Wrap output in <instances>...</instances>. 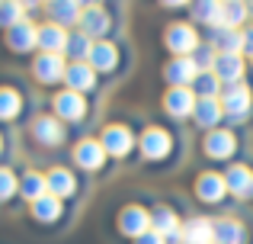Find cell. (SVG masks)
Masks as SVG:
<instances>
[{
	"label": "cell",
	"instance_id": "obj_14",
	"mask_svg": "<svg viewBox=\"0 0 253 244\" xmlns=\"http://www.w3.org/2000/svg\"><path fill=\"white\" fill-rule=\"evenodd\" d=\"M68 32L61 29V26H55V23H48V26H42L39 29V49L45 51V55H61L64 49H68Z\"/></svg>",
	"mask_w": 253,
	"mask_h": 244
},
{
	"label": "cell",
	"instance_id": "obj_44",
	"mask_svg": "<svg viewBox=\"0 0 253 244\" xmlns=\"http://www.w3.org/2000/svg\"><path fill=\"white\" fill-rule=\"evenodd\" d=\"M0 6H3V0H0Z\"/></svg>",
	"mask_w": 253,
	"mask_h": 244
},
{
	"label": "cell",
	"instance_id": "obj_28",
	"mask_svg": "<svg viewBox=\"0 0 253 244\" xmlns=\"http://www.w3.org/2000/svg\"><path fill=\"white\" fill-rule=\"evenodd\" d=\"M19 193L36 202V199H42V196H48V180H45L42 174H36V170H29V174L23 177V183H19Z\"/></svg>",
	"mask_w": 253,
	"mask_h": 244
},
{
	"label": "cell",
	"instance_id": "obj_4",
	"mask_svg": "<svg viewBox=\"0 0 253 244\" xmlns=\"http://www.w3.org/2000/svg\"><path fill=\"white\" fill-rule=\"evenodd\" d=\"M199 74L202 71L196 68L192 58H173L167 68H164V77H167V84H173V87H189V84H196Z\"/></svg>",
	"mask_w": 253,
	"mask_h": 244
},
{
	"label": "cell",
	"instance_id": "obj_1",
	"mask_svg": "<svg viewBox=\"0 0 253 244\" xmlns=\"http://www.w3.org/2000/svg\"><path fill=\"white\" fill-rule=\"evenodd\" d=\"M119 232H122L125 238L138 241L144 232H151V212H144L141 206H125L122 212H119Z\"/></svg>",
	"mask_w": 253,
	"mask_h": 244
},
{
	"label": "cell",
	"instance_id": "obj_2",
	"mask_svg": "<svg viewBox=\"0 0 253 244\" xmlns=\"http://www.w3.org/2000/svg\"><path fill=\"white\" fill-rule=\"evenodd\" d=\"M167 49H170L176 58H189L192 51L199 49V36L192 32V26L173 23L170 29H167Z\"/></svg>",
	"mask_w": 253,
	"mask_h": 244
},
{
	"label": "cell",
	"instance_id": "obj_33",
	"mask_svg": "<svg viewBox=\"0 0 253 244\" xmlns=\"http://www.w3.org/2000/svg\"><path fill=\"white\" fill-rule=\"evenodd\" d=\"M19 106H23V100H19L16 90L0 87V119H13V116L19 113Z\"/></svg>",
	"mask_w": 253,
	"mask_h": 244
},
{
	"label": "cell",
	"instance_id": "obj_6",
	"mask_svg": "<svg viewBox=\"0 0 253 244\" xmlns=\"http://www.w3.org/2000/svg\"><path fill=\"white\" fill-rule=\"evenodd\" d=\"M164 106H167L170 116L183 119V116H192L196 113V94L189 87H170V94L164 97Z\"/></svg>",
	"mask_w": 253,
	"mask_h": 244
},
{
	"label": "cell",
	"instance_id": "obj_42",
	"mask_svg": "<svg viewBox=\"0 0 253 244\" xmlns=\"http://www.w3.org/2000/svg\"><path fill=\"white\" fill-rule=\"evenodd\" d=\"M221 3H231V0H221Z\"/></svg>",
	"mask_w": 253,
	"mask_h": 244
},
{
	"label": "cell",
	"instance_id": "obj_37",
	"mask_svg": "<svg viewBox=\"0 0 253 244\" xmlns=\"http://www.w3.org/2000/svg\"><path fill=\"white\" fill-rule=\"evenodd\" d=\"M215 58H218V55H215L211 49H202V45H199V49H196V58H192V61H196V68L205 74L209 68H215Z\"/></svg>",
	"mask_w": 253,
	"mask_h": 244
},
{
	"label": "cell",
	"instance_id": "obj_43",
	"mask_svg": "<svg viewBox=\"0 0 253 244\" xmlns=\"http://www.w3.org/2000/svg\"><path fill=\"white\" fill-rule=\"evenodd\" d=\"M250 10H253V0H250Z\"/></svg>",
	"mask_w": 253,
	"mask_h": 244
},
{
	"label": "cell",
	"instance_id": "obj_20",
	"mask_svg": "<svg viewBox=\"0 0 253 244\" xmlns=\"http://www.w3.org/2000/svg\"><path fill=\"white\" fill-rule=\"evenodd\" d=\"M170 148H173V142H170V135L164 129H148L141 135V151L148 157H167Z\"/></svg>",
	"mask_w": 253,
	"mask_h": 244
},
{
	"label": "cell",
	"instance_id": "obj_41",
	"mask_svg": "<svg viewBox=\"0 0 253 244\" xmlns=\"http://www.w3.org/2000/svg\"><path fill=\"white\" fill-rule=\"evenodd\" d=\"M81 3H86V6H96V0H81Z\"/></svg>",
	"mask_w": 253,
	"mask_h": 244
},
{
	"label": "cell",
	"instance_id": "obj_39",
	"mask_svg": "<svg viewBox=\"0 0 253 244\" xmlns=\"http://www.w3.org/2000/svg\"><path fill=\"white\" fill-rule=\"evenodd\" d=\"M244 51L253 55V29H244Z\"/></svg>",
	"mask_w": 253,
	"mask_h": 244
},
{
	"label": "cell",
	"instance_id": "obj_17",
	"mask_svg": "<svg viewBox=\"0 0 253 244\" xmlns=\"http://www.w3.org/2000/svg\"><path fill=\"white\" fill-rule=\"evenodd\" d=\"M84 113H86V103L81 94L64 90V94L55 97V116H61V119H81Z\"/></svg>",
	"mask_w": 253,
	"mask_h": 244
},
{
	"label": "cell",
	"instance_id": "obj_16",
	"mask_svg": "<svg viewBox=\"0 0 253 244\" xmlns=\"http://www.w3.org/2000/svg\"><path fill=\"white\" fill-rule=\"evenodd\" d=\"M74 161L81 164V167H86V170H96L99 164L106 161V151H103V145H99V142L84 138V142L74 145Z\"/></svg>",
	"mask_w": 253,
	"mask_h": 244
},
{
	"label": "cell",
	"instance_id": "obj_35",
	"mask_svg": "<svg viewBox=\"0 0 253 244\" xmlns=\"http://www.w3.org/2000/svg\"><path fill=\"white\" fill-rule=\"evenodd\" d=\"M218 77L211 74V71H205V74H199L196 77V90L202 94V100H215V94H218Z\"/></svg>",
	"mask_w": 253,
	"mask_h": 244
},
{
	"label": "cell",
	"instance_id": "obj_19",
	"mask_svg": "<svg viewBox=\"0 0 253 244\" xmlns=\"http://www.w3.org/2000/svg\"><path fill=\"white\" fill-rule=\"evenodd\" d=\"M81 32L84 36H106L109 32V16H106L103 6H86L81 13Z\"/></svg>",
	"mask_w": 253,
	"mask_h": 244
},
{
	"label": "cell",
	"instance_id": "obj_40",
	"mask_svg": "<svg viewBox=\"0 0 253 244\" xmlns=\"http://www.w3.org/2000/svg\"><path fill=\"white\" fill-rule=\"evenodd\" d=\"M164 3H167V6H186L189 0H164Z\"/></svg>",
	"mask_w": 253,
	"mask_h": 244
},
{
	"label": "cell",
	"instance_id": "obj_27",
	"mask_svg": "<svg viewBox=\"0 0 253 244\" xmlns=\"http://www.w3.org/2000/svg\"><path fill=\"white\" fill-rule=\"evenodd\" d=\"M221 10H224L221 0H196V6H192V16H196L199 23H211V26L218 29V26H221Z\"/></svg>",
	"mask_w": 253,
	"mask_h": 244
},
{
	"label": "cell",
	"instance_id": "obj_13",
	"mask_svg": "<svg viewBox=\"0 0 253 244\" xmlns=\"http://www.w3.org/2000/svg\"><path fill=\"white\" fill-rule=\"evenodd\" d=\"M48 16L55 26H68V23H81V0H48Z\"/></svg>",
	"mask_w": 253,
	"mask_h": 244
},
{
	"label": "cell",
	"instance_id": "obj_12",
	"mask_svg": "<svg viewBox=\"0 0 253 244\" xmlns=\"http://www.w3.org/2000/svg\"><path fill=\"white\" fill-rule=\"evenodd\" d=\"M234 132H224V129H215V132H209L205 135V142H202V148H205V154L209 157H231L234 154Z\"/></svg>",
	"mask_w": 253,
	"mask_h": 244
},
{
	"label": "cell",
	"instance_id": "obj_5",
	"mask_svg": "<svg viewBox=\"0 0 253 244\" xmlns=\"http://www.w3.org/2000/svg\"><path fill=\"white\" fill-rule=\"evenodd\" d=\"M64 71H68V64H64V58H61V55H45V51H42V55L32 61V74H36L42 84H55V81H61Z\"/></svg>",
	"mask_w": 253,
	"mask_h": 244
},
{
	"label": "cell",
	"instance_id": "obj_32",
	"mask_svg": "<svg viewBox=\"0 0 253 244\" xmlns=\"http://www.w3.org/2000/svg\"><path fill=\"white\" fill-rule=\"evenodd\" d=\"M23 13H26V6L19 0H3V6H0V26H6V29L19 26L23 23Z\"/></svg>",
	"mask_w": 253,
	"mask_h": 244
},
{
	"label": "cell",
	"instance_id": "obj_24",
	"mask_svg": "<svg viewBox=\"0 0 253 244\" xmlns=\"http://www.w3.org/2000/svg\"><path fill=\"white\" fill-rule=\"evenodd\" d=\"M119 61V51L116 45L109 42H93V51H90V68L93 71H112Z\"/></svg>",
	"mask_w": 253,
	"mask_h": 244
},
{
	"label": "cell",
	"instance_id": "obj_31",
	"mask_svg": "<svg viewBox=\"0 0 253 244\" xmlns=\"http://www.w3.org/2000/svg\"><path fill=\"white\" fill-rule=\"evenodd\" d=\"M244 19H247V6H244L241 0L224 3V10H221V26H224V29H237Z\"/></svg>",
	"mask_w": 253,
	"mask_h": 244
},
{
	"label": "cell",
	"instance_id": "obj_7",
	"mask_svg": "<svg viewBox=\"0 0 253 244\" xmlns=\"http://www.w3.org/2000/svg\"><path fill=\"white\" fill-rule=\"evenodd\" d=\"M151 228H154L157 235H164L167 241H173V244H179V219H176V212L173 209H167V206H157L154 212H151Z\"/></svg>",
	"mask_w": 253,
	"mask_h": 244
},
{
	"label": "cell",
	"instance_id": "obj_10",
	"mask_svg": "<svg viewBox=\"0 0 253 244\" xmlns=\"http://www.w3.org/2000/svg\"><path fill=\"white\" fill-rule=\"evenodd\" d=\"M64 81L74 94H81V90H90L96 84V71L90 68V61H71L68 71H64Z\"/></svg>",
	"mask_w": 253,
	"mask_h": 244
},
{
	"label": "cell",
	"instance_id": "obj_8",
	"mask_svg": "<svg viewBox=\"0 0 253 244\" xmlns=\"http://www.w3.org/2000/svg\"><path fill=\"white\" fill-rule=\"evenodd\" d=\"M99 145H103L106 154L122 157V154L131 151V132L125 129V125H109V129L103 132V138H99Z\"/></svg>",
	"mask_w": 253,
	"mask_h": 244
},
{
	"label": "cell",
	"instance_id": "obj_18",
	"mask_svg": "<svg viewBox=\"0 0 253 244\" xmlns=\"http://www.w3.org/2000/svg\"><path fill=\"white\" fill-rule=\"evenodd\" d=\"M224 193H228V183H224V177H218V174H202L196 180V196L202 202H218Z\"/></svg>",
	"mask_w": 253,
	"mask_h": 244
},
{
	"label": "cell",
	"instance_id": "obj_34",
	"mask_svg": "<svg viewBox=\"0 0 253 244\" xmlns=\"http://www.w3.org/2000/svg\"><path fill=\"white\" fill-rule=\"evenodd\" d=\"M68 51L74 61H84V58H90V51H93V42H90V36H84V32H74V36L68 39Z\"/></svg>",
	"mask_w": 253,
	"mask_h": 244
},
{
	"label": "cell",
	"instance_id": "obj_23",
	"mask_svg": "<svg viewBox=\"0 0 253 244\" xmlns=\"http://www.w3.org/2000/svg\"><path fill=\"white\" fill-rule=\"evenodd\" d=\"M211 42L218 45V55H241V51H244V32L218 26L215 36H211Z\"/></svg>",
	"mask_w": 253,
	"mask_h": 244
},
{
	"label": "cell",
	"instance_id": "obj_30",
	"mask_svg": "<svg viewBox=\"0 0 253 244\" xmlns=\"http://www.w3.org/2000/svg\"><path fill=\"white\" fill-rule=\"evenodd\" d=\"M221 113H224V109H221V103H218V100H199L192 116H196V122L202 125V129H209V125H215L218 119H221Z\"/></svg>",
	"mask_w": 253,
	"mask_h": 244
},
{
	"label": "cell",
	"instance_id": "obj_15",
	"mask_svg": "<svg viewBox=\"0 0 253 244\" xmlns=\"http://www.w3.org/2000/svg\"><path fill=\"white\" fill-rule=\"evenodd\" d=\"M211 74H215L221 84H237L244 77V58L241 55H218Z\"/></svg>",
	"mask_w": 253,
	"mask_h": 244
},
{
	"label": "cell",
	"instance_id": "obj_26",
	"mask_svg": "<svg viewBox=\"0 0 253 244\" xmlns=\"http://www.w3.org/2000/svg\"><path fill=\"white\" fill-rule=\"evenodd\" d=\"M45 180H48V193L51 196H58V199H61V196H71L74 193V174H71V170H64V167H55L51 170L48 177H45Z\"/></svg>",
	"mask_w": 253,
	"mask_h": 244
},
{
	"label": "cell",
	"instance_id": "obj_29",
	"mask_svg": "<svg viewBox=\"0 0 253 244\" xmlns=\"http://www.w3.org/2000/svg\"><path fill=\"white\" fill-rule=\"evenodd\" d=\"M32 215H36L39 222H55L58 215H61V199L58 196H42V199L32 202Z\"/></svg>",
	"mask_w": 253,
	"mask_h": 244
},
{
	"label": "cell",
	"instance_id": "obj_11",
	"mask_svg": "<svg viewBox=\"0 0 253 244\" xmlns=\"http://www.w3.org/2000/svg\"><path fill=\"white\" fill-rule=\"evenodd\" d=\"M224 183H228V193L241 196V199L253 196V170L244 167V164H234V167L224 174Z\"/></svg>",
	"mask_w": 253,
	"mask_h": 244
},
{
	"label": "cell",
	"instance_id": "obj_22",
	"mask_svg": "<svg viewBox=\"0 0 253 244\" xmlns=\"http://www.w3.org/2000/svg\"><path fill=\"white\" fill-rule=\"evenodd\" d=\"M211 228H215V244H244L247 241V232H244V225L237 219H218V222H211Z\"/></svg>",
	"mask_w": 253,
	"mask_h": 244
},
{
	"label": "cell",
	"instance_id": "obj_21",
	"mask_svg": "<svg viewBox=\"0 0 253 244\" xmlns=\"http://www.w3.org/2000/svg\"><path fill=\"white\" fill-rule=\"evenodd\" d=\"M6 42H10L13 51H29L32 45H39V29L23 19L19 26H13V29L6 32Z\"/></svg>",
	"mask_w": 253,
	"mask_h": 244
},
{
	"label": "cell",
	"instance_id": "obj_3",
	"mask_svg": "<svg viewBox=\"0 0 253 244\" xmlns=\"http://www.w3.org/2000/svg\"><path fill=\"white\" fill-rule=\"evenodd\" d=\"M250 103H253L250 87H244V84H228V90H224V97H221L224 113L234 116V119H244V116L250 113Z\"/></svg>",
	"mask_w": 253,
	"mask_h": 244
},
{
	"label": "cell",
	"instance_id": "obj_36",
	"mask_svg": "<svg viewBox=\"0 0 253 244\" xmlns=\"http://www.w3.org/2000/svg\"><path fill=\"white\" fill-rule=\"evenodd\" d=\"M16 190H19V183H16V177H13V170L0 167V199H10Z\"/></svg>",
	"mask_w": 253,
	"mask_h": 244
},
{
	"label": "cell",
	"instance_id": "obj_9",
	"mask_svg": "<svg viewBox=\"0 0 253 244\" xmlns=\"http://www.w3.org/2000/svg\"><path fill=\"white\" fill-rule=\"evenodd\" d=\"M179 244H215V228L209 219H189L179 232Z\"/></svg>",
	"mask_w": 253,
	"mask_h": 244
},
{
	"label": "cell",
	"instance_id": "obj_38",
	"mask_svg": "<svg viewBox=\"0 0 253 244\" xmlns=\"http://www.w3.org/2000/svg\"><path fill=\"white\" fill-rule=\"evenodd\" d=\"M135 244H167V238H164V235H157L154 228H151V232H144Z\"/></svg>",
	"mask_w": 253,
	"mask_h": 244
},
{
	"label": "cell",
	"instance_id": "obj_25",
	"mask_svg": "<svg viewBox=\"0 0 253 244\" xmlns=\"http://www.w3.org/2000/svg\"><path fill=\"white\" fill-rule=\"evenodd\" d=\"M32 135L42 145H58L64 138V132H61V122H55V116H39L36 125H32Z\"/></svg>",
	"mask_w": 253,
	"mask_h": 244
}]
</instances>
